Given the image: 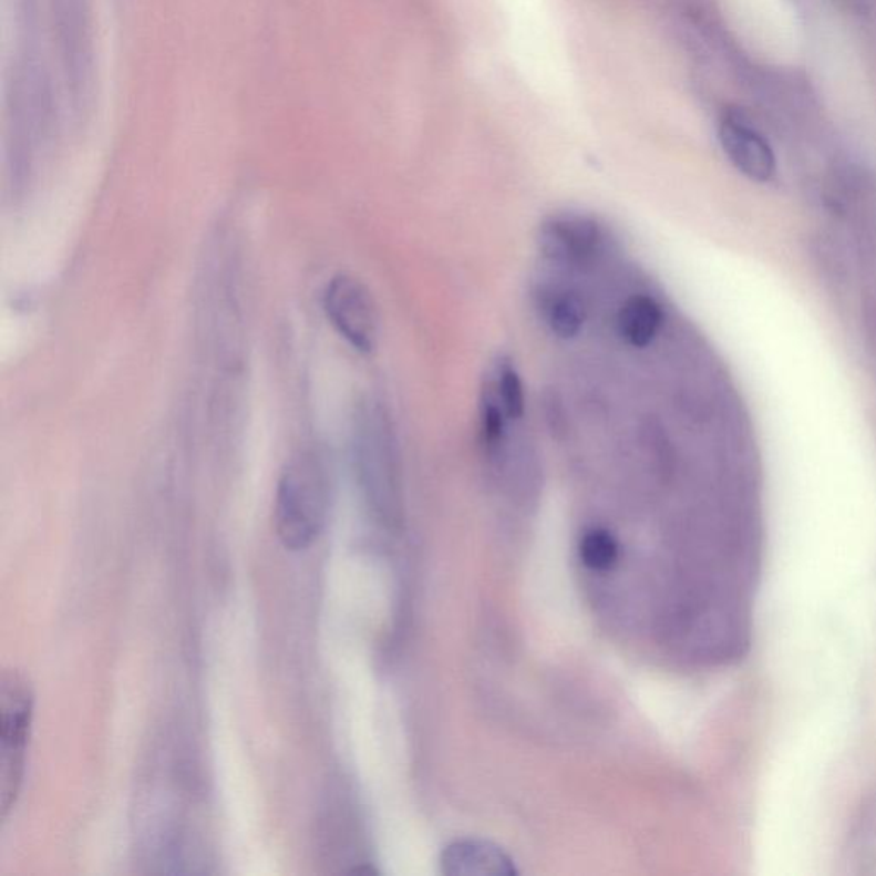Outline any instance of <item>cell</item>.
I'll use <instances>...</instances> for the list:
<instances>
[{"instance_id":"7a4b0ae2","label":"cell","mask_w":876,"mask_h":876,"mask_svg":"<svg viewBox=\"0 0 876 876\" xmlns=\"http://www.w3.org/2000/svg\"><path fill=\"white\" fill-rule=\"evenodd\" d=\"M34 693L27 674L6 670L0 678V816L18 805L27 772Z\"/></svg>"},{"instance_id":"5b68a950","label":"cell","mask_w":876,"mask_h":876,"mask_svg":"<svg viewBox=\"0 0 876 876\" xmlns=\"http://www.w3.org/2000/svg\"><path fill=\"white\" fill-rule=\"evenodd\" d=\"M538 247L546 259L583 268L605 249V231L595 218L577 213L549 216L538 230Z\"/></svg>"},{"instance_id":"9c48e42d","label":"cell","mask_w":876,"mask_h":876,"mask_svg":"<svg viewBox=\"0 0 876 876\" xmlns=\"http://www.w3.org/2000/svg\"><path fill=\"white\" fill-rule=\"evenodd\" d=\"M508 418L498 401L493 380L486 382L480 403V439L489 466H502L507 452Z\"/></svg>"},{"instance_id":"52a82bcc","label":"cell","mask_w":876,"mask_h":876,"mask_svg":"<svg viewBox=\"0 0 876 876\" xmlns=\"http://www.w3.org/2000/svg\"><path fill=\"white\" fill-rule=\"evenodd\" d=\"M442 872L451 876H512L517 869L504 851L482 841H457L442 853Z\"/></svg>"},{"instance_id":"7c38bea8","label":"cell","mask_w":876,"mask_h":876,"mask_svg":"<svg viewBox=\"0 0 876 876\" xmlns=\"http://www.w3.org/2000/svg\"><path fill=\"white\" fill-rule=\"evenodd\" d=\"M579 555L587 568L605 573L617 564L618 557H620V546L608 530L590 529L580 539Z\"/></svg>"},{"instance_id":"6da1fadb","label":"cell","mask_w":876,"mask_h":876,"mask_svg":"<svg viewBox=\"0 0 876 876\" xmlns=\"http://www.w3.org/2000/svg\"><path fill=\"white\" fill-rule=\"evenodd\" d=\"M331 498L328 464L317 451H301L288 461L276 488L275 527L291 552L310 548L326 526Z\"/></svg>"},{"instance_id":"ba28073f","label":"cell","mask_w":876,"mask_h":876,"mask_svg":"<svg viewBox=\"0 0 876 876\" xmlns=\"http://www.w3.org/2000/svg\"><path fill=\"white\" fill-rule=\"evenodd\" d=\"M662 322H664V313L656 298L643 293L633 295L621 305L618 312V334L628 347L642 350L655 341L656 336L661 331Z\"/></svg>"},{"instance_id":"277c9868","label":"cell","mask_w":876,"mask_h":876,"mask_svg":"<svg viewBox=\"0 0 876 876\" xmlns=\"http://www.w3.org/2000/svg\"><path fill=\"white\" fill-rule=\"evenodd\" d=\"M322 309L336 334L361 354H370L379 344L380 317L375 298L357 276H332L323 288Z\"/></svg>"},{"instance_id":"3957f363","label":"cell","mask_w":876,"mask_h":876,"mask_svg":"<svg viewBox=\"0 0 876 876\" xmlns=\"http://www.w3.org/2000/svg\"><path fill=\"white\" fill-rule=\"evenodd\" d=\"M353 457L361 488L373 507L389 512L398 488V445L384 406L367 401L353 418Z\"/></svg>"},{"instance_id":"8fae6325","label":"cell","mask_w":876,"mask_h":876,"mask_svg":"<svg viewBox=\"0 0 876 876\" xmlns=\"http://www.w3.org/2000/svg\"><path fill=\"white\" fill-rule=\"evenodd\" d=\"M493 385L508 422H519L526 413V394L519 370L511 360H501L493 375Z\"/></svg>"},{"instance_id":"30bf717a","label":"cell","mask_w":876,"mask_h":876,"mask_svg":"<svg viewBox=\"0 0 876 876\" xmlns=\"http://www.w3.org/2000/svg\"><path fill=\"white\" fill-rule=\"evenodd\" d=\"M546 323L557 338H577L587 320V309L583 298L573 291L554 295L546 303Z\"/></svg>"},{"instance_id":"8992f818","label":"cell","mask_w":876,"mask_h":876,"mask_svg":"<svg viewBox=\"0 0 876 876\" xmlns=\"http://www.w3.org/2000/svg\"><path fill=\"white\" fill-rule=\"evenodd\" d=\"M719 141L728 158L741 174L756 182L771 181L775 174L774 153L767 141L738 113H728L722 118Z\"/></svg>"}]
</instances>
